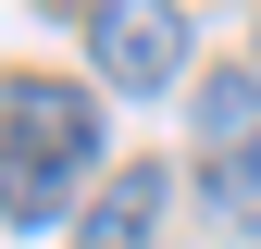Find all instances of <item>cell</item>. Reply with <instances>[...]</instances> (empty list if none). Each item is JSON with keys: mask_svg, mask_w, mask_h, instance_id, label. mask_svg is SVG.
I'll return each mask as SVG.
<instances>
[{"mask_svg": "<svg viewBox=\"0 0 261 249\" xmlns=\"http://www.w3.org/2000/svg\"><path fill=\"white\" fill-rule=\"evenodd\" d=\"M87 162H100V100L62 75H13L0 87V225H62Z\"/></svg>", "mask_w": 261, "mask_h": 249, "instance_id": "cell-1", "label": "cell"}, {"mask_svg": "<svg viewBox=\"0 0 261 249\" xmlns=\"http://www.w3.org/2000/svg\"><path fill=\"white\" fill-rule=\"evenodd\" d=\"M187 137H199V187H212V212L261 225V75H212L199 100H187Z\"/></svg>", "mask_w": 261, "mask_h": 249, "instance_id": "cell-2", "label": "cell"}, {"mask_svg": "<svg viewBox=\"0 0 261 249\" xmlns=\"http://www.w3.org/2000/svg\"><path fill=\"white\" fill-rule=\"evenodd\" d=\"M75 13H87V62H100V87L162 100V87L187 75V13H174V0H75Z\"/></svg>", "mask_w": 261, "mask_h": 249, "instance_id": "cell-3", "label": "cell"}, {"mask_svg": "<svg viewBox=\"0 0 261 249\" xmlns=\"http://www.w3.org/2000/svg\"><path fill=\"white\" fill-rule=\"evenodd\" d=\"M149 225H162V162H124L100 200L75 212V249H149Z\"/></svg>", "mask_w": 261, "mask_h": 249, "instance_id": "cell-4", "label": "cell"}]
</instances>
